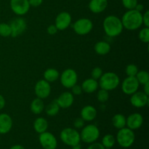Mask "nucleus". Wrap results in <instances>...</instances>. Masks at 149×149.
Masks as SVG:
<instances>
[{
  "mask_svg": "<svg viewBox=\"0 0 149 149\" xmlns=\"http://www.w3.org/2000/svg\"><path fill=\"white\" fill-rule=\"evenodd\" d=\"M124 29L129 31H135L143 26V14L138 10H127L122 17Z\"/></svg>",
  "mask_w": 149,
  "mask_h": 149,
  "instance_id": "nucleus-1",
  "label": "nucleus"
},
{
  "mask_svg": "<svg viewBox=\"0 0 149 149\" xmlns=\"http://www.w3.org/2000/svg\"><path fill=\"white\" fill-rule=\"evenodd\" d=\"M103 27L105 33L109 37L119 36L123 31V24L122 20L116 15L107 16L103 22Z\"/></svg>",
  "mask_w": 149,
  "mask_h": 149,
  "instance_id": "nucleus-2",
  "label": "nucleus"
},
{
  "mask_svg": "<svg viewBox=\"0 0 149 149\" xmlns=\"http://www.w3.org/2000/svg\"><path fill=\"white\" fill-rule=\"evenodd\" d=\"M120 84L119 77L114 72L103 73V75L99 79V87L107 91H111L119 87Z\"/></svg>",
  "mask_w": 149,
  "mask_h": 149,
  "instance_id": "nucleus-3",
  "label": "nucleus"
},
{
  "mask_svg": "<svg viewBox=\"0 0 149 149\" xmlns=\"http://www.w3.org/2000/svg\"><path fill=\"white\" fill-rule=\"evenodd\" d=\"M135 141V135L134 130L128 127H124L119 130L116 137V142L122 148H128L133 145Z\"/></svg>",
  "mask_w": 149,
  "mask_h": 149,
  "instance_id": "nucleus-4",
  "label": "nucleus"
},
{
  "mask_svg": "<svg viewBox=\"0 0 149 149\" xmlns=\"http://www.w3.org/2000/svg\"><path fill=\"white\" fill-rule=\"evenodd\" d=\"M60 138L64 144L70 147L79 145L81 141L80 133L72 127L64 128L60 133Z\"/></svg>",
  "mask_w": 149,
  "mask_h": 149,
  "instance_id": "nucleus-5",
  "label": "nucleus"
},
{
  "mask_svg": "<svg viewBox=\"0 0 149 149\" xmlns=\"http://www.w3.org/2000/svg\"><path fill=\"white\" fill-rule=\"evenodd\" d=\"M79 133L81 141L88 144L96 142L100 135V130L96 125L93 124L84 126Z\"/></svg>",
  "mask_w": 149,
  "mask_h": 149,
  "instance_id": "nucleus-6",
  "label": "nucleus"
},
{
  "mask_svg": "<svg viewBox=\"0 0 149 149\" xmlns=\"http://www.w3.org/2000/svg\"><path fill=\"white\" fill-rule=\"evenodd\" d=\"M93 29V23L90 19L80 18L74 22L73 29L77 34L84 36L91 32Z\"/></svg>",
  "mask_w": 149,
  "mask_h": 149,
  "instance_id": "nucleus-7",
  "label": "nucleus"
},
{
  "mask_svg": "<svg viewBox=\"0 0 149 149\" xmlns=\"http://www.w3.org/2000/svg\"><path fill=\"white\" fill-rule=\"evenodd\" d=\"M60 81L61 84L65 88L71 89L76 84H77L78 75L77 73L72 68H67L63 71L60 75Z\"/></svg>",
  "mask_w": 149,
  "mask_h": 149,
  "instance_id": "nucleus-8",
  "label": "nucleus"
},
{
  "mask_svg": "<svg viewBox=\"0 0 149 149\" xmlns=\"http://www.w3.org/2000/svg\"><path fill=\"white\" fill-rule=\"evenodd\" d=\"M11 28V36L17 37L23 34L27 29V23L23 17L14 18L10 23Z\"/></svg>",
  "mask_w": 149,
  "mask_h": 149,
  "instance_id": "nucleus-9",
  "label": "nucleus"
},
{
  "mask_svg": "<svg viewBox=\"0 0 149 149\" xmlns=\"http://www.w3.org/2000/svg\"><path fill=\"white\" fill-rule=\"evenodd\" d=\"M39 141L44 149H56L58 146V141L55 136L47 131L39 134Z\"/></svg>",
  "mask_w": 149,
  "mask_h": 149,
  "instance_id": "nucleus-10",
  "label": "nucleus"
},
{
  "mask_svg": "<svg viewBox=\"0 0 149 149\" xmlns=\"http://www.w3.org/2000/svg\"><path fill=\"white\" fill-rule=\"evenodd\" d=\"M34 92L36 97L39 98L42 100L47 98L51 93L50 83L45 79L39 80L35 84Z\"/></svg>",
  "mask_w": 149,
  "mask_h": 149,
  "instance_id": "nucleus-11",
  "label": "nucleus"
},
{
  "mask_svg": "<svg viewBox=\"0 0 149 149\" xmlns=\"http://www.w3.org/2000/svg\"><path fill=\"white\" fill-rule=\"evenodd\" d=\"M10 4L13 13L19 16L26 15L30 9L29 0H10Z\"/></svg>",
  "mask_w": 149,
  "mask_h": 149,
  "instance_id": "nucleus-12",
  "label": "nucleus"
},
{
  "mask_svg": "<svg viewBox=\"0 0 149 149\" xmlns=\"http://www.w3.org/2000/svg\"><path fill=\"white\" fill-rule=\"evenodd\" d=\"M140 84L135 77H127L122 83V90L125 94L131 95L139 89Z\"/></svg>",
  "mask_w": 149,
  "mask_h": 149,
  "instance_id": "nucleus-13",
  "label": "nucleus"
},
{
  "mask_svg": "<svg viewBox=\"0 0 149 149\" xmlns=\"http://www.w3.org/2000/svg\"><path fill=\"white\" fill-rule=\"evenodd\" d=\"M130 103L132 106L135 108H143L148 104L149 97L148 95L146 94L143 91H137L131 95L130 99Z\"/></svg>",
  "mask_w": 149,
  "mask_h": 149,
  "instance_id": "nucleus-14",
  "label": "nucleus"
},
{
  "mask_svg": "<svg viewBox=\"0 0 149 149\" xmlns=\"http://www.w3.org/2000/svg\"><path fill=\"white\" fill-rule=\"evenodd\" d=\"M72 18L68 12H61L55 18V25L58 31H64L68 29L71 25Z\"/></svg>",
  "mask_w": 149,
  "mask_h": 149,
  "instance_id": "nucleus-15",
  "label": "nucleus"
},
{
  "mask_svg": "<svg viewBox=\"0 0 149 149\" xmlns=\"http://www.w3.org/2000/svg\"><path fill=\"white\" fill-rule=\"evenodd\" d=\"M143 117L140 113H133L126 118V126L132 130H135L142 127Z\"/></svg>",
  "mask_w": 149,
  "mask_h": 149,
  "instance_id": "nucleus-16",
  "label": "nucleus"
},
{
  "mask_svg": "<svg viewBox=\"0 0 149 149\" xmlns=\"http://www.w3.org/2000/svg\"><path fill=\"white\" fill-rule=\"evenodd\" d=\"M58 104L61 109H68L71 107L74 101V95L71 92H64L61 93L56 99Z\"/></svg>",
  "mask_w": 149,
  "mask_h": 149,
  "instance_id": "nucleus-17",
  "label": "nucleus"
},
{
  "mask_svg": "<svg viewBox=\"0 0 149 149\" xmlns=\"http://www.w3.org/2000/svg\"><path fill=\"white\" fill-rule=\"evenodd\" d=\"M13 119L6 113H0V135L7 134L13 127Z\"/></svg>",
  "mask_w": 149,
  "mask_h": 149,
  "instance_id": "nucleus-18",
  "label": "nucleus"
},
{
  "mask_svg": "<svg viewBox=\"0 0 149 149\" xmlns=\"http://www.w3.org/2000/svg\"><path fill=\"white\" fill-rule=\"evenodd\" d=\"M88 7L90 11L95 14L101 13L107 8L108 0H90Z\"/></svg>",
  "mask_w": 149,
  "mask_h": 149,
  "instance_id": "nucleus-19",
  "label": "nucleus"
},
{
  "mask_svg": "<svg viewBox=\"0 0 149 149\" xmlns=\"http://www.w3.org/2000/svg\"><path fill=\"white\" fill-rule=\"evenodd\" d=\"M81 118L85 122H92L97 117V109L93 106H86L81 110Z\"/></svg>",
  "mask_w": 149,
  "mask_h": 149,
  "instance_id": "nucleus-20",
  "label": "nucleus"
},
{
  "mask_svg": "<svg viewBox=\"0 0 149 149\" xmlns=\"http://www.w3.org/2000/svg\"><path fill=\"white\" fill-rule=\"evenodd\" d=\"M81 86L84 93L91 94V93H95L97 90L99 84L97 80L94 79L93 78H89L84 80Z\"/></svg>",
  "mask_w": 149,
  "mask_h": 149,
  "instance_id": "nucleus-21",
  "label": "nucleus"
},
{
  "mask_svg": "<svg viewBox=\"0 0 149 149\" xmlns=\"http://www.w3.org/2000/svg\"><path fill=\"white\" fill-rule=\"evenodd\" d=\"M48 125V122L45 118L38 117L33 122V127L35 132L38 134H41L47 130Z\"/></svg>",
  "mask_w": 149,
  "mask_h": 149,
  "instance_id": "nucleus-22",
  "label": "nucleus"
},
{
  "mask_svg": "<svg viewBox=\"0 0 149 149\" xmlns=\"http://www.w3.org/2000/svg\"><path fill=\"white\" fill-rule=\"evenodd\" d=\"M94 50L97 55H106L111 51V45L105 41H100L94 46Z\"/></svg>",
  "mask_w": 149,
  "mask_h": 149,
  "instance_id": "nucleus-23",
  "label": "nucleus"
},
{
  "mask_svg": "<svg viewBox=\"0 0 149 149\" xmlns=\"http://www.w3.org/2000/svg\"><path fill=\"white\" fill-rule=\"evenodd\" d=\"M31 111L34 114H40L45 109V104L43 100L39 97L33 99L30 105Z\"/></svg>",
  "mask_w": 149,
  "mask_h": 149,
  "instance_id": "nucleus-24",
  "label": "nucleus"
},
{
  "mask_svg": "<svg viewBox=\"0 0 149 149\" xmlns=\"http://www.w3.org/2000/svg\"><path fill=\"white\" fill-rule=\"evenodd\" d=\"M60 77V73L58 70L55 68H47L46 71L44 72V79L49 83L54 82L57 81Z\"/></svg>",
  "mask_w": 149,
  "mask_h": 149,
  "instance_id": "nucleus-25",
  "label": "nucleus"
},
{
  "mask_svg": "<svg viewBox=\"0 0 149 149\" xmlns=\"http://www.w3.org/2000/svg\"><path fill=\"white\" fill-rule=\"evenodd\" d=\"M111 122L115 128L120 130L126 127V117L122 113H116L112 118Z\"/></svg>",
  "mask_w": 149,
  "mask_h": 149,
  "instance_id": "nucleus-26",
  "label": "nucleus"
},
{
  "mask_svg": "<svg viewBox=\"0 0 149 149\" xmlns=\"http://www.w3.org/2000/svg\"><path fill=\"white\" fill-rule=\"evenodd\" d=\"M60 109H61V108H60L59 105L57 103L56 100H55L46 106L45 112H46L47 115H48V116H55L59 113Z\"/></svg>",
  "mask_w": 149,
  "mask_h": 149,
  "instance_id": "nucleus-27",
  "label": "nucleus"
},
{
  "mask_svg": "<svg viewBox=\"0 0 149 149\" xmlns=\"http://www.w3.org/2000/svg\"><path fill=\"white\" fill-rule=\"evenodd\" d=\"M101 143L105 148H111L116 143V138L111 134H107L103 136Z\"/></svg>",
  "mask_w": 149,
  "mask_h": 149,
  "instance_id": "nucleus-28",
  "label": "nucleus"
},
{
  "mask_svg": "<svg viewBox=\"0 0 149 149\" xmlns=\"http://www.w3.org/2000/svg\"><path fill=\"white\" fill-rule=\"evenodd\" d=\"M135 78L138 80L140 85H144L146 83L149 82V73L146 71H138L135 75Z\"/></svg>",
  "mask_w": 149,
  "mask_h": 149,
  "instance_id": "nucleus-29",
  "label": "nucleus"
},
{
  "mask_svg": "<svg viewBox=\"0 0 149 149\" xmlns=\"http://www.w3.org/2000/svg\"><path fill=\"white\" fill-rule=\"evenodd\" d=\"M0 36L3 37L11 36V28L10 24L6 23H0Z\"/></svg>",
  "mask_w": 149,
  "mask_h": 149,
  "instance_id": "nucleus-30",
  "label": "nucleus"
},
{
  "mask_svg": "<svg viewBox=\"0 0 149 149\" xmlns=\"http://www.w3.org/2000/svg\"><path fill=\"white\" fill-rule=\"evenodd\" d=\"M139 39L143 43H148L149 42V28L144 27L140 31L138 34Z\"/></svg>",
  "mask_w": 149,
  "mask_h": 149,
  "instance_id": "nucleus-31",
  "label": "nucleus"
},
{
  "mask_svg": "<svg viewBox=\"0 0 149 149\" xmlns=\"http://www.w3.org/2000/svg\"><path fill=\"white\" fill-rule=\"evenodd\" d=\"M109 98V91L103 89H100L97 93V99L100 103H105L107 101Z\"/></svg>",
  "mask_w": 149,
  "mask_h": 149,
  "instance_id": "nucleus-32",
  "label": "nucleus"
},
{
  "mask_svg": "<svg viewBox=\"0 0 149 149\" xmlns=\"http://www.w3.org/2000/svg\"><path fill=\"white\" fill-rule=\"evenodd\" d=\"M138 68L135 64H129L127 65L125 68V73L127 77H135L137 73L138 72Z\"/></svg>",
  "mask_w": 149,
  "mask_h": 149,
  "instance_id": "nucleus-33",
  "label": "nucleus"
},
{
  "mask_svg": "<svg viewBox=\"0 0 149 149\" xmlns=\"http://www.w3.org/2000/svg\"><path fill=\"white\" fill-rule=\"evenodd\" d=\"M122 1L124 7L128 10L135 9L138 3V0H122Z\"/></svg>",
  "mask_w": 149,
  "mask_h": 149,
  "instance_id": "nucleus-34",
  "label": "nucleus"
},
{
  "mask_svg": "<svg viewBox=\"0 0 149 149\" xmlns=\"http://www.w3.org/2000/svg\"><path fill=\"white\" fill-rule=\"evenodd\" d=\"M103 74V70L100 67H95V68H93L91 72V78L94 79L95 80H99V79L101 77Z\"/></svg>",
  "mask_w": 149,
  "mask_h": 149,
  "instance_id": "nucleus-35",
  "label": "nucleus"
},
{
  "mask_svg": "<svg viewBox=\"0 0 149 149\" xmlns=\"http://www.w3.org/2000/svg\"><path fill=\"white\" fill-rule=\"evenodd\" d=\"M85 124V121L82 118H77L74 122V127L76 130L82 129Z\"/></svg>",
  "mask_w": 149,
  "mask_h": 149,
  "instance_id": "nucleus-36",
  "label": "nucleus"
},
{
  "mask_svg": "<svg viewBox=\"0 0 149 149\" xmlns=\"http://www.w3.org/2000/svg\"><path fill=\"white\" fill-rule=\"evenodd\" d=\"M71 89V93H72L73 95H81V93H83L81 86L79 85V84H76L75 85L73 86Z\"/></svg>",
  "mask_w": 149,
  "mask_h": 149,
  "instance_id": "nucleus-37",
  "label": "nucleus"
},
{
  "mask_svg": "<svg viewBox=\"0 0 149 149\" xmlns=\"http://www.w3.org/2000/svg\"><path fill=\"white\" fill-rule=\"evenodd\" d=\"M143 25H144L145 27L149 28V11L148 10H146V11L143 14Z\"/></svg>",
  "mask_w": 149,
  "mask_h": 149,
  "instance_id": "nucleus-38",
  "label": "nucleus"
},
{
  "mask_svg": "<svg viewBox=\"0 0 149 149\" xmlns=\"http://www.w3.org/2000/svg\"><path fill=\"white\" fill-rule=\"evenodd\" d=\"M87 149H105V147L102 145L101 143L94 142L93 143H90Z\"/></svg>",
  "mask_w": 149,
  "mask_h": 149,
  "instance_id": "nucleus-39",
  "label": "nucleus"
},
{
  "mask_svg": "<svg viewBox=\"0 0 149 149\" xmlns=\"http://www.w3.org/2000/svg\"><path fill=\"white\" fill-rule=\"evenodd\" d=\"M58 29L56 28L55 24L50 25L47 27V33L49 35H55V33H57L58 32Z\"/></svg>",
  "mask_w": 149,
  "mask_h": 149,
  "instance_id": "nucleus-40",
  "label": "nucleus"
},
{
  "mask_svg": "<svg viewBox=\"0 0 149 149\" xmlns=\"http://www.w3.org/2000/svg\"><path fill=\"white\" fill-rule=\"evenodd\" d=\"M30 7H37L40 6L43 2V0H29Z\"/></svg>",
  "mask_w": 149,
  "mask_h": 149,
  "instance_id": "nucleus-41",
  "label": "nucleus"
},
{
  "mask_svg": "<svg viewBox=\"0 0 149 149\" xmlns=\"http://www.w3.org/2000/svg\"><path fill=\"white\" fill-rule=\"evenodd\" d=\"M5 104H6L5 99H4V97H3V95H1L0 94V110L4 109V106H5Z\"/></svg>",
  "mask_w": 149,
  "mask_h": 149,
  "instance_id": "nucleus-42",
  "label": "nucleus"
},
{
  "mask_svg": "<svg viewBox=\"0 0 149 149\" xmlns=\"http://www.w3.org/2000/svg\"><path fill=\"white\" fill-rule=\"evenodd\" d=\"M143 86V92L146 94L149 95V82L146 83Z\"/></svg>",
  "mask_w": 149,
  "mask_h": 149,
  "instance_id": "nucleus-43",
  "label": "nucleus"
},
{
  "mask_svg": "<svg viewBox=\"0 0 149 149\" xmlns=\"http://www.w3.org/2000/svg\"><path fill=\"white\" fill-rule=\"evenodd\" d=\"M143 9H144L143 5L142 4H138H138H137V5H136V7H135V10H138V12H141V13H142V11L143 10Z\"/></svg>",
  "mask_w": 149,
  "mask_h": 149,
  "instance_id": "nucleus-44",
  "label": "nucleus"
},
{
  "mask_svg": "<svg viewBox=\"0 0 149 149\" xmlns=\"http://www.w3.org/2000/svg\"><path fill=\"white\" fill-rule=\"evenodd\" d=\"M10 149H26L23 146L19 145V144H17V145H14L13 146H11Z\"/></svg>",
  "mask_w": 149,
  "mask_h": 149,
  "instance_id": "nucleus-45",
  "label": "nucleus"
},
{
  "mask_svg": "<svg viewBox=\"0 0 149 149\" xmlns=\"http://www.w3.org/2000/svg\"><path fill=\"white\" fill-rule=\"evenodd\" d=\"M71 149H82L81 148V146L79 144V145H77V146H74L71 147Z\"/></svg>",
  "mask_w": 149,
  "mask_h": 149,
  "instance_id": "nucleus-46",
  "label": "nucleus"
},
{
  "mask_svg": "<svg viewBox=\"0 0 149 149\" xmlns=\"http://www.w3.org/2000/svg\"><path fill=\"white\" fill-rule=\"evenodd\" d=\"M105 149H111V148H105Z\"/></svg>",
  "mask_w": 149,
  "mask_h": 149,
  "instance_id": "nucleus-47",
  "label": "nucleus"
}]
</instances>
